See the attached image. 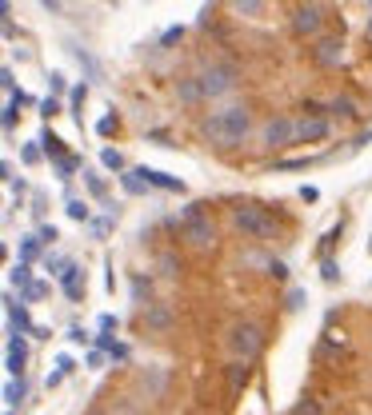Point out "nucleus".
Wrapping results in <instances>:
<instances>
[{
  "label": "nucleus",
  "mask_w": 372,
  "mask_h": 415,
  "mask_svg": "<svg viewBox=\"0 0 372 415\" xmlns=\"http://www.w3.org/2000/svg\"><path fill=\"white\" fill-rule=\"evenodd\" d=\"M200 132L216 148H236L252 132V112H248L244 104H228V108H221V112H209V116L200 120Z\"/></svg>",
  "instance_id": "nucleus-1"
},
{
  "label": "nucleus",
  "mask_w": 372,
  "mask_h": 415,
  "mask_svg": "<svg viewBox=\"0 0 372 415\" xmlns=\"http://www.w3.org/2000/svg\"><path fill=\"white\" fill-rule=\"evenodd\" d=\"M232 224H236V232H244L248 240H280V220L261 204H236Z\"/></svg>",
  "instance_id": "nucleus-2"
},
{
  "label": "nucleus",
  "mask_w": 372,
  "mask_h": 415,
  "mask_svg": "<svg viewBox=\"0 0 372 415\" xmlns=\"http://www.w3.org/2000/svg\"><path fill=\"white\" fill-rule=\"evenodd\" d=\"M180 236L197 252H209L216 244V224H212V216H204V204H185V212H180Z\"/></svg>",
  "instance_id": "nucleus-3"
},
{
  "label": "nucleus",
  "mask_w": 372,
  "mask_h": 415,
  "mask_svg": "<svg viewBox=\"0 0 372 415\" xmlns=\"http://www.w3.org/2000/svg\"><path fill=\"white\" fill-rule=\"evenodd\" d=\"M228 352H232V359L252 364V359L264 352V331L256 328L252 319H236L232 328H228Z\"/></svg>",
  "instance_id": "nucleus-4"
},
{
  "label": "nucleus",
  "mask_w": 372,
  "mask_h": 415,
  "mask_svg": "<svg viewBox=\"0 0 372 415\" xmlns=\"http://www.w3.org/2000/svg\"><path fill=\"white\" fill-rule=\"evenodd\" d=\"M200 84H204V100H224L240 80H236V68L228 60H212L200 68Z\"/></svg>",
  "instance_id": "nucleus-5"
},
{
  "label": "nucleus",
  "mask_w": 372,
  "mask_h": 415,
  "mask_svg": "<svg viewBox=\"0 0 372 415\" xmlns=\"http://www.w3.org/2000/svg\"><path fill=\"white\" fill-rule=\"evenodd\" d=\"M321 28H324V8L316 4V0H304V4L292 8V32L321 40Z\"/></svg>",
  "instance_id": "nucleus-6"
},
{
  "label": "nucleus",
  "mask_w": 372,
  "mask_h": 415,
  "mask_svg": "<svg viewBox=\"0 0 372 415\" xmlns=\"http://www.w3.org/2000/svg\"><path fill=\"white\" fill-rule=\"evenodd\" d=\"M261 140L264 148H288V144H297V120H288V116H273V120L261 128Z\"/></svg>",
  "instance_id": "nucleus-7"
},
{
  "label": "nucleus",
  "mask_w": 372,
  "mask_h": 415,
  "mask_svg": "<svg viewBox=\"0 0 372 415\" xmlns=\"http://www.w3.org/2000/svg\"><path fill=\"white\" fill-rule=\"evenodd\" d=\"M340 60H345V40L340 37H321L312 44V64L316 68H340Z\"/></svg>",
  "instance_id": "nucleus-8"
},
{
  "label": "nucleus",
  "mask_w": 372,
  "mask_h": 415,
  "mask_svg": "<svg viewBox=\"0 0 372 415\" xmlns=\"http://www.w3.org/2000/svg\"><path fill=\"white\" fill-rule=\"evenodd\" d=\"M328 132H333L328 116H300L297 120V144H321Z\"/></svg>",
  "instance_id": "nucleus-9"
},
{
  "label": "nucleus",
  "mask_w": 372,
  "mask_h": 415,
  "mask_svg": "<svg viewBox=\"0 0 372 415\" xmlns=\"http://www.w3.org/2000/svg\"><path fill=\"white\" fill-rule=\"evenodd\" d=\"M140 180L149 184V188H161V192H185V180H176V176H168V172L161 168H137Z\"/></svg>",
  "instance_id": "nucleus-10"
},
{
  "label": "nucleus",
  "mask_w": 372,
  "mask_h": 415,
  "mask_svg": "<svg viewBox=\"0 0 372 415\" xmlns=\"http://www.w3.org/2000/svg\"><path fill=\"white\" fill-rule=\"evenodd\" d=\"M144 324H149V331H168L173 328V307L168 304H149L144 307Z\"/></svg>",
  "instance_id": "nucleus-11"
},
{
  "label": "nucleus",
  "mask_w": 372,
  "mask_h": 415,
  "mask_svg": "<svg viewBox=\"0 0 372 415\" xmlns=\"http://www.w3.org/2000/svg\"><path fill=\"white\" fill-rule=\"evenodd\" d=\"M25 359H28V347L20 336H8V376H25Z\"/></svg>",
  "instance_id": "nucleus-12"
},
{
  "label": "nucleus",
  "mask_w": 372,
  "mask_h": 415,
  "mask_svg": "<svg viewBox=\"0 0 372 415\" xmlns=\"http://www.w3.org/2000/svg\"><path fill=\"white\" fill-rule=\"evenodd\" d=\"M176 100H180V104H188V108H192V104H200V100H204V84H200V76H185V80L176 84Z\"/></svg>",
  "instance_id": "nucleus-13"
},
{
  "label": "nucleus",
  "mask_w": 372,
  "mask_h": 415,
  "mask_svg": "<svg viewBox=\"0 0 372 415\" xmlns=\"http://www.w3.org/2000/svg\"><path fill=\"white\" fill-rule=\"evenodd\" d=\"M248 376H252V367H248L244 359L228 364V391H232V395H240V391L248 388Z\"/></svg>",
  "instance_id": "nucleus-14"
},
{
  "label": "nucleus",
  "mask_w": 372,
  "mask_h": 415,
  "mask_svg": "<svg viewBox=\"0 0 372 415\" xmlns=\"http://www.w3.org/2000/svg\"><path fill=\"white\" fill-rule=\"evenodd\" d=\"M328 116H340V120H356L360 108H356V100H352V96H333V100H328Z\"/></svg>",
  "instance_id": "nucleus-15"
},
{
  "label": "nucleus",
  "mask_w": 372,
  "mask_h": 415,
  "mask_svg": "<svg viewBox=\"0 0 372 415\" xmlns=\"http://www.w3.org/2000/svg\"><path fill=\"white\" fill-rule=\"evenodd\" d=\"M61 288H64L68 300H80V295H85V288H80V268H76V264H68V268L61 272Z\"/></svg>",
  "instance_id": "nucleus-16"
},
{
  "label": "nucleus",
  "mask_w": 372,
  "mask_h": 415,
  "mask_svg": "<svg viewBox=\"0 0 372 415\" xmlns=\"http://www.w3.org/2000/svg\"><path fill=\"white\" fill-rule=\"evenodd\" d=\"M8 324H13V331H8V336H20V331H32V324H28V312H25V304H13V300H8Z\"/></svg>",
  "instance_id": "nucleus-17"
},
{
  "label": "nucleus",
  "mask_w": 372,
  "mask_h": 415,
  "mask_svg": "<svg viewBox=\"0 0 372 415\" xmlns=\"http://www.w3.org/2000/svg\"><path fill=\"white\" fill-rule=\"evenodd\" d=\"M40 148H44V156H52V160H61V156H68L64 152V140L56 132H40V140H37Z\"/></svg>",
  "instance_id": "nucleus-18"
},
{
  "label": "nucleus",
  "mask_w": 372,
  "mask_h": 415,
  "mask_svg": "<svg viewBox=\"0 0 372 415\" xmlns=\"http://www.w3.org/2000/svg\"><path fill=\"white\" fill-rule=\"evenodd\" d=\"M120 184H124V192H128V196L149 192V184L140 180V172H137V168H132V172H120Z\"/></svg>",
  "instance_id": "nucleus-19"
},
{
  "label": "nucleus",
  "mask_w": 372,
  "mask_h": 415,
  "mask_svg": "<svg viewBox=\"0 0 372 415\" xmlns=\"http://www.w3.org/2000/svg\"><path fill=\"white\" fill-rule=\"evenodd\" d=\"M240 16H261L264 8H268V0H228Z\"/></svg>",
  "instance_id": "nucleus-20"
},
{
  "label": "nucleus",
  "mask_w": 372,
  "mask_h": 415,
  "mask_svg": "<svg viewBox=\"0 0 372 415\" xmlns=\"http://www.w3.org/2000/svg\"><path fill=\"white\" fill-rule=\"evenodd\" d=\"M40 256V236H25L20 240V264H32Z\"/></svg>",
  "instance_id": "nucleus-21"
},
{
  "label": "nucleus",
  "mask_w": 372,
  "mask_h": 415,
  "mask_svg": "<svg viewBox=\"0 0 372 415\" xmlns=\"http://www.w3.org/2000/svg\"><path fill=\"white\" fill-rule=\"evenodd\" d=\"M20 400H25V379H8V383H4V403L16 407Z\"/></svg>",
  "instance_id": "nucleus-22"
},
{
  "label": "nucleus",
  "mask_w": 372,
  "mask_h": 415,
  "mask_svg": "<svg viewBox=\"0 0 372 415\" xmlns=\"http://www.w3.org/2000/svg\"><path fill=\"white\" fill-rule=\"evenodd\" d=\"M100 164H104L108 172H124V156L116 152V148H104V152H100Z\"/></svg>",
  "instance_id": "nucleus-23"
},
{
  "label": "nucleus",
  "mask_w": 372,
  "mask_h": 415,
  "mask_svg": "<svg viewBox=\"0 0 372 415\" xmlns=\"http://www.w3.org/2000/svg\"><path fill=\"white\" fill-rule=\"evenodd\" d=\"M68 52H73L76 60H80V68H85V72H88V76H92V80H97V76H100L97 60H92V56H88V52H85V49H68Z\"/></svg>",
  "instance_id": "nucleus-24"
},
{
  "label": "nucleus",
  "mask_w": 372,
  "mask_h": 415,
  "mask_svg": "<svg viewBox=\"0 0 372 415\" xmlns=\"http://www.w3.org/2000/svg\"><path fill=\"white\" fill-rule=\"evenodd\" d=\"M85 184H88V192L97 196V200H104V196H108V184L100 180V176H92V172H85Z\"/></svg>",
  "instance_id": "nucleus-25"
},
{
  "label": "nucleus",
  "mask_w": 372,
  "mask_h": 415,
  "mask_svg": "<svg viewBox=\"0 0 372 415\" xmlns=\"http://www.w3.org/2000/svg\"><path fill=\"white\" fill-rule=\"evenodd\" d=\"M76 168H80V160H76V156H61V160H56V172H61L64 180H73Z\"/></svg>",
  "instance_id": "nucleus-26"
},
{
  "label": "nucleus",
  "mask_w": 372,
  "mask_h": 415,
  "mask_svg": "<svg viewBox=\"0 0 372 415\" xmlns=\"http://www.w3.org/2000/svg\"><path fill=\"white\" fill-rule=\"evenodd\" d=\"M180 40H185V25L168 28V32H164V37H161V49H173V44H180Z\"/></svg>",
  "instance_id": "nucleus-27"
},
{
  "label": "nucleus",
  "mask_w": 372,
  "mask_h": 415,
  "mask_svg": "<svg viewBox=\"0 0 372 415\" xmlns=\"http://www.w3.org/2000/svg\"><path fill=\"white\" fill-rule=\"evenodd\" d=\"M8 280H13L16 288H20V292H25L28 283H32V280H28V264H16V268H13V276H8Z\"/></svg>",
  "instance_id": "nucleus-28"
},
{
  "label": "nucleus",
  "mask_w": 372,
  "mask_h": 415,
  "mask_svg": "<svg viewBox=\"0 0 372 415\" xmlns=\"http://www.w3.org/2000/svg\"><path fill=\"white\" fill-rule=\"evenodd\" d=\"M300 112H304V116H328V104H321V100H304Z\"/></svg>",
  "instance_id": "nucleus-29"
},
{
  "label": "nucleus",
  "mask_w": 372,
  "mask_h": 415,
  "mask_svg": "<svg viewBox=\"0 0 372 415\" xmlns=\"http://www.w3.org/2000/svg\"><path fill=\"white\" fill-rule=\"evenodd\" d=\"M68 216L85 224V220H88V204H85V200H68Z\"/></svg>",
  "instance_id": "nucleus-30"
},
{
  "label": "nucleus",
  "mask_w": 372,
  "mask_h": 415,
  "mask_svg": "<svg viewBox=\"0 0 372 415\" xmlns=\"http://www.w3.org/2000/svg\"><path fill=\"white\" fill-rule=\"evenodd\" d=\"M292 415H321V403L316 400H300L297 407H292Z\"/></svg>",
  "instance_id": "nucleus-31"
},
{
  "label": "nucleus",
  "mask_w": 372,
  "mask_h": 415,
  "mask_svg": "<svg viewBox=\"0 0 372 415\" xmlns=\"http://www.w3.org/2000/svg\"><path fill=\"white\" fill-rule=\"evenodd\" d=\"M40 156H44V148H37V144H25V152H20L25 164H40Z\"/></svg>",
  "instance_id": "nucleus-32"
},
{
  "label": "nucleus",
  "mask_w": 372,
  "mask_h": 415,
  "mask_svg": "<svg viewBox=\"0 0 372 415\" xmlns=\"http://www.w3.org/2000/svg\"><path fill=\"white\" fill-rule=\"evenodd\" d=\"M49 88H52V96H61L64 88H68V80H64V72H49Z\"/></svg>",
  "instance_id": "nucleus-33"
},
{
  "label": "nucleus",
  "mask_w": 372,
  "mask_h": 415,
  "mask_svg": "<svg viewBox=\"0 0 372 415\" xmlns=\"http://www.w3.org/2000/svg\"><path fill=\"white\" fill-rule=\"evenodd\" d=\"M321 276H324L328 283H336V280H340V268H336L333 260H324V264H321Z\"/></svg>",
  "instance_id": "nucleus-34"
},
{
  "label": "nucleus",
  "mask_w": 372,
  "mask_h": 415,
  "mask_svg": "<svg viewBox=\"0 0 372 415\" xmlns=\"http://www.w3.org/2000/svg\"><path fill=\"white\" fill-rule=\"evenodd\" d=\"M44 292H49V288H44V283H40V280H32V283H28V288H25V292H20V295H25V300H40V295H44Z\"/></svg>",
  "instance_id": "nucleus-35"
},
{
  "label": "nucleus",
  "mask_w": 372,
  "mask_h": 415,
  "mask_svg": "<svg viewBox=\"0 0 372 415\" xmlns=\"http://www.w3.org/2000/svg\"><path fill=\"white\" fill-rule=\"evenodd\" d=\"M56 112H61V100H56V96L40 100V116H56Z\"/></svg>",
  "instance_id": "nucleus-36"
},
{
  "label": "nucleus",
  "mask_w": 372,
  "mask_h": 415,
  "mask_svg": "<svg viewBox=\"0 0 372 415\" xmlns=\"http://www.w3.org/2000/svg\"><path fill=\"white\" fill-rule=\"evenodd\" d=\"M40 244H56V240H61V232H56V228H52V224H44V228H40Z\"/></svg>",
  "instance_id": "nucleus-37"
},
{
  "label": "nucleus",
  "mask_w": 372,
  "mask_h": 415,
  "mask_svg": "<svg viewBox=\"0 0 372 415\" xmlns=\"http://www.w3.org/2000/svg\"><path fill=\"white\" fill-rule=\"evenodd\" d=\"M268 276H273V280H288V264L273 260V264H268Z\"/></svg>",
  "instance_id": "nucleus-38"
},
{
  "label": "nucleus",
  "mask_w": 372,
  "mask_h": 415,
  "mask_svg": "<svg viewBox=\"0 0 372 415\" xmlns=\"http://www.w3.org/2000/svg\"><path fill=\"white\" fill-rule=\"evenodd\" d=\"M161 272H164V276H176V272H180L176 256H161Z\"/></svg>",
  "instance_id": "nucleus-39"
},
{
  "label": "nucleus",
  "mask_w": 372,
  "mask_h": 415,
  "mask_svg": "<svg viewBox=\"0 0 372 415\" xmlns=\"http://www.w3.org/2000/svg\"><path fill=\"white\" fill-rule=\"evenodd\" d=\"M85 96H88V84L73 88V96H68V104H73V108H80V104H85Z\"/></svg>",
  "instance_id": "nucleus-40"
},
{
  "label": "nucleus",
  "mask_w": 372,
  "mask_h": 415,
  "mask_svg": "<svg viewBox=\"0 0 372 415\" xmlns=\"http://www.w3.org/2000/svg\"><path fill=\"white\" fill-rule=\"evenodd\" d=\"M97 132L100 136H112V132H116V116H104V120L97 124Z\"/></svg>",
  "instance_id": "nucleus-41"
},
{
  "label": "nucleus",
  "mask_w": 372,
  "mask_h": 415,
  "mask_svg": "<svg viewBox=\"0 0 372 415\" xmlns=\"http://www.w3.org/2000/svg\"><path fill=\"white\" fill-rule=\"evenodd\" d=\"M300 200H309V204H312V200H321V192H316L312 184H304V188H300Z\"/></svg>",
  "instance_id": "nucleus-42"
},
{
  "label": "nucleus",
  "mask_w": 372,
  "mask_h": 415,
  "mask_svg": "<svg viewBox=\"0 0 372 415\" xmlns=\"http://www.w3.org/2000/svg\"><path fill=\"white\" fill-rule=\"evenodd\" d=\"M68 340H73V343H88V331L85 328H73V331H68Z\"/></svg>",
  "instance_id": "nucleus-43"
},
{
  "label": "nucleus",
  "mask_w": 372,
  "mask_h": 415,
  "mask_svg": "<svg viewBox=\"0 0 372 415\" xmlns=\"http://www.w3.org/2000/svg\"><path fill=\"white\" fill-rule=\"evenodd\" d=\"M144 292H149V295H152V283H144V280H137V300H140V304H144Z\"/></svg>",
  "instance_id": "nucleus-44"
},
{
  "label": "nucleus",
  "mask_w": 372,
  "mask_h": 415,
  "mask_svg": "<svg viewBox=\"0 0 372 415\" xmlns=\"http://www.w3.org/2000/svg\"><path fill=\"white\" fill-rule=\"evenodd\" d=\"M0 13H4V20H13V0H0Z\"/></svg>",
  "instance_id": "nucleus-45"
},
{
  "label": "nucleus",
  "mask_w": 372,
  "mask_h": 415,
  "mask_svg": "<svg viewBox=\"0 0 372 415\" xmlns=\"http://www.w3.org/2000/svg\"><path fill=\"white\" fill-rule=\"evenodd\" d=\"M40 8H49V13H56V8H61V0H40Z\"/></svg>",
  "instance_id": "nucleus-46"
},
{
  "label": "nucleus",
  "mask_w": 372,
  "mask_h": 415,
  "mask_svg": "<svg viewBox=\"0 0 372 415\" xmlns=\"http://www.w3.org/2000/svg\"><path fill=\"white\" fill-rule=\"evenodd\" d=\"M88 415H108V411H88Z\"/></svg>",
  "instance_id": "nucleus-47"
},
{
  "label": "nucleus",
  "mask_w": 372,
  "mask_h": 415,
  "mask_svg": "<svg viewBox=\"0 0 372 415\" xmlns=\"http://www.w3.org/2000/svg\"><path fill=\"white\" fill-rule=\"evenodd\" d=\"M368 37H372V20H368Z\"/></svg>",
  "instance_id": "nucleus-48"
},
{
  "label": "nucleus",
  "mask_w": 372,
  "mask_h": 415,
  "mask_svg": "<svg viewBox=\"0 0 372 415\" xmlns=\"http://www.w3.org/2000/svg\"><path fill=\"white\" fill-rule=\"evenodd\" d=\"M4 415H13V411H4Z\"/></svg>",
  "instance_id": "nucleus-49"
},
{
  "label": "nucleus",
  "mask_w": 372,
  "mask_h": 415,
  "mask_svg": "<svg viewBox=\"0 0 372 415\" xmlns=\"http://www.w3.org/2000/svg\"><path fill=\"white\" fill-rule=\"evenodd\" d=\"M368 248H372V240H368Z\"/></svg>",
  "instance_id": "nucleus-50"
},
{
  "label": "nucleus",
  "mask_w": 372,
  "mask_h": 415,
  "mask_svg": "<svg viewBox=\"0 0 372 415\" xmlns=\"http://www.w3.org/2000/svg\"><path fill=\"white\" fill-rule=\"evenodd\" d=\"M368 4H372V0H368Z\"/></svg>",
  "instance_id": "nucleus-51"
}]
</instances>
